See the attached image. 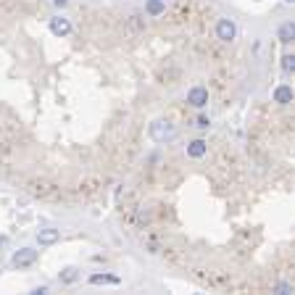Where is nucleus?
<instances>
[{"instance_id":"f257e3e1","label":"nucleus","mask_w":295,"mask_h":295,"mask_svg":"<svg viewBox=\"0 0 295 295\" xmlns=\"http://www.w3.org/2000/svg\"><path fill=\"white\" fill-rule=\"evenodd\" d=\"M148 132H150V140L158 142V145H166V142H171L174 137H177V127H174L171 122H166V119H156Z\"/></svg>"},{"instance_id":"f03ea898","label":"nucleus","mask_w":295,"mask_h":295,"mask_svg":"<svg viewBox=\"0 0 295 295\" xmlns=\"http://www.w3.org/2000/svg\"><path fill=\"white\" fill-rule=\"evenodd\" d=\"M34 261H37V251H34V248H21V251H16V253H13V259H11V263L16 269H27V266H32Z\"/></svg>"},{"instance_id":"7ed1b4c3","label":"nucleus","mask_w":295,"mask_h":295,"mask_svg":"<svg viewBox=\"0 0 295 295\" xmlns=\"http://www.w3.org/2000/svg\"><path fill=\"white\" fill-rule=\"evenodd\" d=\"M216 37L222 42H232L234 37H237V27H234L229 19H219L216 21Z\"/></svg>"},{"instance_id":"20e7f679","label":"nucleus","mask_w":295,"mask_h":295,"mask_svg":"<svg viewBox=\"0 0 295 295\" xmlns=\"http://www.w3.org/2000/svg\"><path fill=\"white\" fill-rule=\"evenodd\" d=\"M187 103L193 105V108H203V105L208 103V90L206 87H193V90H187Z\"/></svg>"},{"instance_id":"39448f33","label":"nucleus","mask_w":295,"mask_h":295,"mask_svg":"<svg viewBox=\"0 0 295 295\" xmlns=\"http://www.w3.org/2000/svg\"><path fill=\"white\" fill-rule=\"evenodd\" d=\"M50 32L56 34V37H66V34H71V24H69V19H64V16L50 19Z\"/></svg>"},{"instance_id":"423d86ee","label":"nucleus","mask_w":295,"mask_h":295,"mask_svg":"<svg viewBox=\"0 0 295 295\" xmlns=\"http://www.w3.org/2000/svg\"><path fill=\"white\" fill-rule=\"evenodd\" d=\"M58 237H61V232L53 229V227H45V229L37 232V243H40V245H56Z\"/></svg>"},{"instance_id":"0eeeda50","label":"nucleus","mask_w":295,"mask_h":295,"mask_svg":"<svg viewBox=\"0 0 295 295\" xmlns=\"http://www.w3.org/2000/svg\"><path fill=\"white\" fill-rule=\"evenodd\" d=\"M208 153V142L206 140H193L190 145H187V156L190 158H203Z\"/></svg>"},{"instance_id":"6e6552de","label":"nucleus","mask_w":295,"mask_h":295,"mask_svg":"<svg viewBox=\"0 0 295 295\" xmlns=\"http://www.w3.org/2000/svg\"><path fill=\"white\" fill-rule=\"evenodd\" d=\"M274 103H279V105L293 103V87H290V85H279V87L274 90Z\"/></svg>"},{"instance_id":"1a4fd4ad","label":"nucleus","mask_w":295,"mask_h":295,"mask_svg":"<svg viewBox=\"0 0 295 295\" xmlns=\"http://www.w3.org/2000/svg\"><path fill=\"white\" fill-rule=\"evenodd\" d=\"M166 3H169V0H148V3H145V13H148V16H161V13L166 11Z\"/></svg>"},{"instance_id":"9d476101","label":"nucleus","mask_w":295,"mask_h":295,"mask_svg":"<svg viewBox=\"0 0 295 295\" xmlns=\"http://www.w3.org/2000/svg\"><path fill=\"white\" fill-rule=\"evenodd\" d=\"M122 279L116 274H93L90 277V285H119Z\"/></svg>"},{"instance_id":"9b49d317","label":"nucleus","mask_w":295,"mask_h":295,"mask_svg":"<svg viewBox=\"0 0 295 295\" xmlns=\"http://www.w3.org/2000/svg\"><path fill=\"white\" fill-rule=\"evenodd\" d=\"M293 37H295V27H293V21H287L279 29V42H293Z\"/></svg>"},{"instance_id":"f8f14e48","label":"nucleus","mask_w":295,"mask_h":295,"mask_svg":"<svg viewBox=\"0 0 295 295\" xmlns=\"http://www.w3.org/2000/svg\"><path fill=\"white\" fill-rule=\"evenodd\" d=\"M58 279H61L64 285H71V282H77V279H79V271L74 266H69V269H64L61 274H58Z\"/></svg>"},{"instance_id":"ddd939ff","label":"nucleus","mask_w":295,"mask_h":295,"mask_svg":"<svg viewBox=\"0 0 295 295\" xmlns=\"http://www.w3.org/2000/svg\"><path fill=\"white\" fill-rule=\"evenodd\" d=\"M271 290H274V293H282V295H290V293H293V285H290V282H279V285L271 287Z\"/></svg>"},{"instance_id":"4468645a","label":"nucleus","mask_w":295,"mask_h":295,"mask_svg":"<svg viewBox=\"0 0 295 295\" xmlns=\"http://www.w3.org/2000/svg\"><path fill=\"white\" fill-rule=\"evenodd\" d=\"M282 69H285V74H290V71L295 69V58H293V56H285V58H282Z\"/></svg>"},{"instance_id":"2eb2a0df","label":"nucleus","mask_w":295,"mask_h":295,"mask_svg":"<svg viewBox=\"0 0 295 295\" xmlns=\"http://www.w3.org/2000/svg\"><path fill=\"white\" fill-rule=\"evenodd\" d=\"M195 127H198V130H208V119H206V116H200L198 122H195Z\"/></svg>"},{"instance_id":"dca6fc26","label":"nucleus","mask_w":295,"mask_h":295,"mask_svg":"<svg viewBox=\"0 0 295 295\" xmlns=\"http://www.w3.org/2000/svg\"><path fill=\"white\" fill-rule=\"evenodd\" d=\"M287 3H293V0H287Z\"/></svg>"}]
</instances>
